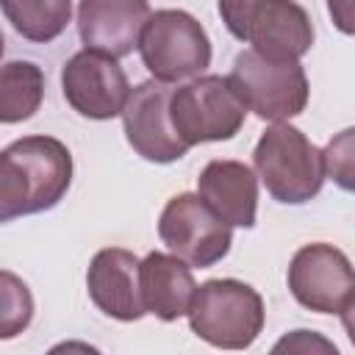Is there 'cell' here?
I'll return each instance as SVG.
<instances>
[{"label": "cell", "instance_id": "cell-15", "mask_svg": "<svg viewBox=\"0 0 355 355\" xmlns=\"http://www.w3.org/2000/svg\"><path fill=\"white\" fill-rule=\"evenodd\" d=\"M139 283L147 313L161 322H175L186 316L197 291L191 266L175 252H147L139 263Z\"/></svg>", "mask_w": 355, "mask_h": 355}, {"label": "cell", "instance_id": "cell-18", "mask_svg": "<svg viewBox=\"0 0 355 355\" xmlns=\"http://www.w3.org/2000/svg\"><path fill=\"white\" fill-rule=\"evenodd\" d=\"M3 288H0V338H14L17 333H22L31 319H33V297L28 291V286L14 277L8 269L0 275Z\"/></svg>", "mask_w": 355, "mask_h": 355}, {"label": "cell", "instance_id": "cell-13", "mask_svg": "<svg viewBox=\"0 0 355 355\" xmlns=\"http://www.w3.org/2000/svg\"><path fill=\"white\" fill-rule=\"evenodd\" d=\"M247 44L266 58L300 61L313 47V22L297 0H261L247 25Z\"/></svg>", "mask_w": 355, "mask_h": 355}, {"label": "cell", "instance_id": "cell-23", "mask_svg": "<svg viewBox=\"0 0 355 355\" xmlns=\"http://www.w3.org/2000/svg\"><path fill=\"white\" fill-rule=\"evenodd\" d=\"M338 316H341V324H344V330H347V336H349V344L355 347V297L347 302V308H344Z\"/></svg>", "mask_w": 355, "mask_h": 355}, {"label": "cell", "instance_id": "cell-19", "mask_svg": "<svg viewBox=\"0 0 355 355\" xmlns=\"http://www.w3.org/2000/svg\"><path fill=\"white\" fill-rule=\"evenodd\" d=\"M322 153H324V172H327V178L338 189L355 194V128L338 130L324 144Z\"/></svg>", "mask_w": 355, "mask_h": 355}, {"label": "cell", "instance_id": "cell-7", "mask_svg": "<svg viewBox=\"0 0 355 355\" xmlns=\"http://www.w3.org/2000/svg\"><path fill=\"white\" fill-rule=\"evenodd\" d=\"M158 239L189 266L208 269L230 252L233 230L200 194L183 191L166 200L158 216Z\"/></svg>", "mask_w": 355, "mask_h": 355}, {"label": "cell", "instance_id": "cell-22", "mask_svg": "<svg viewBox=\"0 0 355 355\" xmlns=\"http://www.w3.org/2000/svg\"><path fill=\"white\" fill-rule=\"evenodd\" d=\"M327 14L341 33L355 36V0H327Z\"/></svg>", "mask_w": 355, "mask_h": 355}, {"label": "cell", "instance_id": "cell-5", "mask_svg": "<svg viewBox=\"0 0 355 355\" xmlns=\"http://www.w3.org/2000/svg\"><path fill=\"white\" fill-rule=\"evenodd\" d=\"M139 55L147 72L158 80H191L211 67V39L197 17L180 8H161L150 14Z\"/></svg>", "mask_w": 355, "mask_h": 355}, {"label": "cell", "instance_id": "cell-4", "mask_svg": "<svg viewBox=\"0 0 355 355\" xmlns=\"http://www.w3.org/2000/svg\"><path fill=\"white\" fill-rule=\"evenodd\" d=\"M247 111L250 108L230 78L222 75H197L189 83L175 86L169 97L172 125L189 147L233 139L241 130Z\"/></svg>", "mask_w": 355, "mask_h": 355}, {"label": "cell", "instance_id": "cell-9", "mask_svg": "<svg viewBox=\"0 0 355 355\" xmlns=\"http://www.w3.org/2000/svg\"><path fill=\"white\" fill-rule=\"evenodd\" d=\"M61 92L72 111L86 119L122 116L130 83L119 61L108 53L83 47L67 58L61 69Z\"/></svg>", "mask_w": 355, "mask_h": 355}, {"label": "cell", "instance_id": "cell-2", "mask_svg": "<svg viewBox=\"0 0 355 355\" xmlns=\"http://www.w3.org/2000/svg\"><path fill=\"white\" fill-rule=\"evenodd\" d=\"M252 164L272 200L286 205L313 200L327 178L324 153L288 122H275L261 133L252 150Z\"/></svg>", "mask_w": 355, "mask_h": 355}, {"label": "cell", "instance_id": "cell-11", "mask_svg": "<svg viewBox=\"0 0 355 355\" xmlns=\"http://www.w3.org/2000/svg\"><path fill=\"white\" fill-rule=\"evenodd\" d=\"M139 263L141 258L125 247H105L94 252L86 272V288L92 302L105 316L116 322H139L147 313L141 300Z\"/></svg>", "mask_w": 355, "mask_h": 355}, {"label": "cell", "instance_id": "cell-10", "mask_svg": "<svg viewBox=\"0 0 355 355\" xmlns=\"http://www.w3.org/2000/svg\"><path fill=\"white\" fill-rule=\"evenodd\" d=\"M172 92L175 86L158 78H150L136 89H130V97L122 111V125L128 144L144 161L172 164L191 150L172 125V114H169Z\"/></svg>", "mask_w": 355, "mask_h": 355}, {"label": "cell", "instance_id": "cell-6", "mask_svg": "<svg viewBox=\"0 0 355 355\" xmlns=\"http://www.w3.org/2000/svg\"><path fill=\"white\" fill-rule=\"evenodd\" d=\"M230 83L244 105L269 122H286L305 111L311 86L300 61L266 58L258 50H241L233 58Z\"/></svg>", "mask_w": 355, "mask_h": 355}, {"label": "cell", "instance_id": "cell-12", "mask_svg": "<svg viewBox=\"0 0 355 355\" xmlns=\"http://www.w3.org/2000/svg\"><path fill=\"white\" fill-rule=\"evenodd\" d=\"M147 19H150V0H80L78 3L80 42L114 58L130 55L139 47Z\"/></svg>", "mask_w": 355, "mask_h": 355}, {"label": "cell", "instance_id": "cell-1", "mask_svg": "<svg viewBox=\"0 0 355 355\" xmlns=\"http://www.w3.org/2000/svg\"><path fill=\"white\" fill-rule=\"evenodd\" d=\"M72 183V153L55 136H22L0 153V219L55 208Z\"/></svg>", "mask_w": 355, "mask_h": 355}, {"label": "cell", "instance_id": "cell-20", "mask_svg": "<svg viewBox=\"0 0 355 355\" xmlns=\"http://www.w3.org/2000/svg\"><path fill=\"white\" fill-rule=\"evenodd\" d=\"M258 3L261 0H219V17L230 36H236L239 42H247V25Z\"/></svg>", "mask_w": 355, "mask_h": 355}, {"label": "cell", "instance_id": "cell-14", "mask_svg": "<svg viewBox=\"0 0 355 355\" xmlns=\"http://www.w3.org/2000/svg\"><path fill=\"white\" fill-rule=\"evenodd\" d=\"M197 194L230 225L255 227L258 214V175L233 158H214L200 169Z\"/></svg>", "mask_w": 355, "mask_h": 355}, {"label": "cell", "instance_id": "cell-21", "mask_svg": "<svg viewBox=\"0 0 355 355\" xmlns=\"http://www.w3.org/2000/svg\"><path fill=\"white\" fill-rule=\"evenodd\" d=\"M283 349H294V352H313V349H322V352H333L336 355V344L324 341L322 336H316L313 330H294L291 336L280 338L275 344V352H283Z\"/></svg>", "mask_w": 355, "mask_h": 355}, {"label": "cell", "instance_id": "cell-16", "mask_svg": "<svg viewBox=\"0 0 355 355\" xmlns=\"http://www.w3.org/2000/svg\"><path fill=\"white\" fill-rule=\"evenodd\" d=\"M44 100V72L33 61H8L0 69V122L31 119Z\"/></svg>", "mask_w": 355, "mask_h": 355}, {"label": "cell", "instance_id": "cell-3", "mask_svg": "<svg viewBox=\"0 0 355 355\" xmlns=\"http://www.w3.org/2000/svg\"><path fill=\"white\" fill-rule=\"evenodd\" d=\"M189 327L197 338L219 349H247L263 330L261 294L236 277H216L197 286L189 305Z\"/></svg>", "mask_w": 355, "mask_h": 355}, {"label": "cell", "instance_id": "cell-17", "mask_svg": "<svg viewBox=\"0 0 355 355\" xmlns=\"http://www.w3.org/2000/svg\"><path fill=\"white\" fill-rule=\"evenodd\" d=\"M0 6L11 28L39 44L58 39L72 19V0H0Z\"/></svg>", "mask_w": 355, "mask_h": 355}, {"label": "cell", "instance_id": "cell-8", "mask_svg": "<svg viewBox=\"0 0 355 355\" xmlns=\"http://www.w3.org/2000/svg\"><path fill=\"white\" fill-rule=\"evenodd\" d=\"M286 283L302 308L313 313H341L355 297V266L338 247L313 241L291 255Z\"/></svg>", "mask_w": 355, "mask_h": 355}]
</instances>
